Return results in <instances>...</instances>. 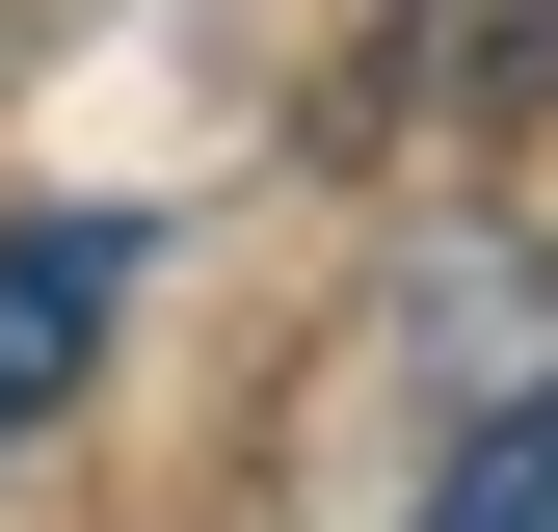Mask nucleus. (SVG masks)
Segmentation results:
<instances>
[{
	"instance_id": "obj_1",
	"label": "nucleus",
	"mask_w": 558,
	"mask_h": 532,
	"mask_svg": "<svg viewBox=\"0 0 558 532\" xmlns=\"http://www.w3.org/2000/svg\"><path fill=\"white\" fill-rule=\"evenodd\" d=\"M107 319H133V214H0V452L107 373Z\"/></svg>"
},
{
	"instance_id": "obj_2",
	"label": "nucleus",
	"mask_w": 558,
	"mask_h": 532,
	"mask_svg": "<svg viewBox=\"0 0 558 532\" xmlns=\"http://www.w3.org/2000/svg\"><path fill=\"white\" fill-rule=\"evenodd\" d=\"M399 532H558V399H506V426H452V480Z\"/></svg>"
}]
</instances>
